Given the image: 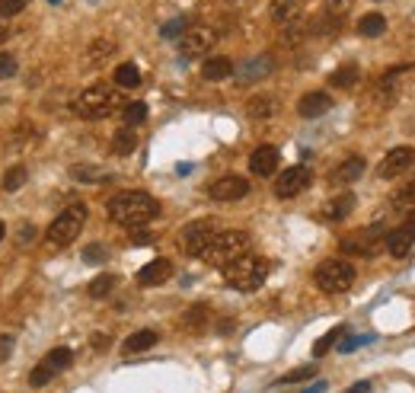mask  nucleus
<instances>
[{"label": "nucleus", "mask_w": 415, "mask_h": 393, "mask_svg": "<svg viewBox=\"0 0 415 393\" xmlns=\"http://www.w3.org/2000/svg\"><path fill=\"white\" fill-rule=\"evenodd\" d=\"M106 208H109V218L122 227H144L147 221H154L160 214L157 199L147 192H138V189L112 195Z\"/></svg>", "instance_id": "f257e3e1"}, {"label": "nucleus", "mask_w": 415, "mask_h": 393, "mask_svg": "<svg viewBox=\"0 0 415 393\" xmlns=\"http://www.w3.org/2000/svg\"><path fill=\"white\" fill-rule=\"evenodd\" d=\"M122 96H118L112 86L106 84H96V86H86L83 93H77L74 100V112L80 118H90V122H100V118H109L112 112L122 109Z\"/></svg>", "instance_id": "f03ea898"}, {"label": "nucleus", "mask_w": 415, "mask_h": 393, "mask_svg": "<svg viewBox=\"0 0 415 393\" xmlns=\"http://www.w3.org/2000/svg\"><path fill=\"white\" fill-rule=\"evenodd\" d=\"M221 272H224V282L230 284L233 291H256L268 278V262L262 259V256L243 253L240 259H233L230 266H224Z\"/></svg>", "instance_id": "7ed1b4c3"}, {"label": "nucleus", "mask_w": 415, "mask_h": 393, "mask_svg": "<svg viewBox=\"0 0 415 393\" xmlns=\"http://www.w3.org/2000/svg\"><path fill=\"white\" fill-rule=\"evenodd\" d=\"M243 253H249V237L243 230H217L208 243V250L201 253V259L214 268H224L233 259H240Z\"/></svg>", "instance_id": "20e7f679"}, {"label": "nucleus", "mask_w": 415, "mask_h": 393, "mask_svg": "<svg viewBox=\"0 0 415 393\" xmlns=\"http://www.w3.org/2000/svg\"><path fill=\"white\" fill-rule=\"evenodd\" d=\"M313 282H316V288L326 294H342L355 284V266L345 259H326L316 266Z\"/></svg>", "instance_id": "39448f33"}, {"label": "nucleus", "mask_w": 415, "mask_h": 393, "mask_svg": "<svg viewBox=\"0 0 415 393\" xmlns=\"http://www.w3.org/2000/svg\"><path fill=\"white\" fill-rule=\"evenodd\" d=\"M83 224H86V205H67L58 218L51 221L48 227V243L51 246H71V243L80 237Z\"/></svg>", "instance_id": "423d86ee"}, {"label": "nucleus", "mask_w": 415, "mask_h": 393, "mask_svg": "<svg viewBox=\"0 0 415 393\" xmlns=\"http://www.w3.org/2000/svg\"><path fill=\"white\" fill-rule=\"evenodd\" d=\"M71 361H74V351L71 349H51L48 355L33 368V374H29V387H35V390H39V387H48L61 371L71 368Z\"/></svg>", "instance_id": "0eeeda50"}, {"label": "nucleus", "mask_w": 415, "mask_h": 393, "mask_svg": "<svg viewBox=\"0 0 415 393\" xmlns=\"http://www.w3.org/2000/svg\"><path fill=\"white\" fill-rule=\"evenodd\" d=\"M211 45H214V29H208V26H189L179 39L183 58H199V55L211 51Z\"/></svg>", "instance_id": "6e6552de"}, {"label": "nucleus", "mask_w": 415, "mask_h": 393, "mask_svg": "<svg viewBox=\"0 0 415 393\" xmlns=\"http://www.w3.org/2000/svg\"><path fill=\"white\" fill-rule=\"evenodd\" d=\"M310 179H313V176H310L307 167H288L275 179V195H278V199H294V195H300L307 189Z\"/></svg>", "instance_id": "1a4fd4ad"}, {"label": "nucleus", "mask_w": 415, "mask_h": 393, "mask_svg": "<svg viewBox=\"0 0 415 393\" xmlns=\"http://www.w3.org/2000/svg\"><path fill=\"white\" fill-rule=\"evenodd\" d=\"M217 234L214 221H195V224H189L183 230V246L189 256H201V253L208 250V243H211V237Z\"/></svg>", "instance_id": "9d476101"}, {"label": "nucleus", "mask_w": 415, "mask_h": 393, "mask_svg": "<svg viewBox=\"0 0 415 393\" xmlns=\"http://www.w3.org/2000/svg\"><path fill=\"white\" fill-rule=\"evenodd\" d=\"M380 240H383L380 227H365V230H358L355 237H345V240H342V253H351V256H367V259H371Z\"/></svg>", "instance_id": "9b49d317"}, {"label": "nucleus", "mask_w": 415, "mask_h": 393, "mask_svg": "<svg viewBox=\"0 0 415 393\" xmlns=\"http://www.w3.org/2000/svg\"><path fill=\"white\" fill-rule=\"evenodd\" d=\"M246 192H249V179H243V176H221L208 189V195L214 201H240Z\"/></svg>", "instance_id": "f8f14e48"}, {"label": "nucleus", "mask_w": 415, "mask_h": 393, "mask_svg": "<svg viewBox=\"0 0 415 393\" xmlns=\"http://www.w3.org/2000/svg\"><path fill=\"white\" fill-rule=\"evenodd\" d=\"M412 163H415V151H412V147H396V151H390L387 157L380 160L377 176H380V179H396V176H403Z\"/></svg>", "instance_id": "ddd939ff"}, {"label": "nucleus", "mask_w": 415, "mask_h": 393, "mask_svg": "<svg viewBox=\"0 0 415 393\" xmlns=\"http://www.w3.org/2000/svg\"><path fill=\"white\" fill-rule=\"evenodd\" d=\"M387 250H390V256H396V259L412 256L415 253V218L406 221V224H399L396 230L387 237Z\"/></svg>", "instance_id": "4468645a"}, {"label": "nucleus", "mask_w": 415, "mask_h": 393, "mask_svg": "<svg viewBox=\"0 0 415 393\" xmlns=\"http://www.w3.org/2000/svg\"><path fill=\"white\" fill-rule=\"evenodd\" d=\"M275 61L268 58V55H256V58H249L240 64V71H237V80L240 84H256V80H262V77L272 74Z\"/></svg>", "instance_id": "2eb2a0df"}, {"label": "nucleus", "mask_w": 415, "mask_h": 393, "mask_svg": "<svg viewBox=\"0 0 415 393\" xmlns=\"http://www.w3.org/2000/svg\"><path fill=\"white\" fill-rule=\"evenodd\" d=\"M278 147H272V144H262V147H256V151L249 154V170L256 176H272L275 170H278Z\"/></svg>", "instance_id": "dca6fc26"}, {"label": "nucleus", "mask_w": 415, "mask_h": 393, "mask_svg": "<svg viewBox=\"0 0 415 393\" xmlns=\"http://www.w3.org/2000/svg\"><path fill=\"white\" fill-rule=\"evenodd\" d=\"M329 109H332V96H329V93H323V90L307 93V96H300V102H297V112L304 118H320V116H326Z\"/></svg>", "instance_id": "f3484780"}, {"label": "nucleus", "mask_w": 415, "mask_h": 393, "mask_svg": "<svg viewBox=\"0 0 415 393\" xmlns=\"http://www.w3.org/2000/svg\"><path fill=\"white\" fill-rule=\"evenodd\" d=\"M169 275H173V262L169 259H154L138 272V284H144V288H157V284H163Z\"/></svg>", "instance_id": "a211bd4d"}, {"label": "nucleus", "mask_w": 415, "mask_h": 393, "mask_svg": "<svg viewBox=\"0 0 415 393\" xmlns=\"http://www.w3.org/2000/svg\"><path fill=\"white\" fill-rule=\"evenodd\" d=\"M361 173H365V160L349 157V160H342L339 167L329 173V183L332 185H351L355 179H361Z\"/></svg>", "instance_id": "6ab92c4d"}, {"label": "nucleus", "mask_w": 415, "mask_h": 393, "mask_svg": "<svg viewBox=\"0 0 415 393\" xmlns=\"http://www.w3.org/2000/svg\"><path fill=\"white\" fill-rule=\"evenodd\" d=\"M201 77L211 80V84H221V80L233 77V61L224 58V55H214V58H208L205 64H201Z\"/></svg>", "instance_id": "aec40b11"}, {"label": "nucleus", "mask_w": 415, "mask_h": 393, "mask_svg": "<svg viewBox=\"0 0 415 393\" xmlns=\"http://www.w3.org/2000/svg\"><path fill=\"white\" fill-rule=\"evenodd\" d=\"M355 195L351 192H345V195H339V199H332L329 205H326L323 208V218L326 221H342V218H349L351 211H355Z\"/></svg>", "instance_id": "412c9836"}, {"label": "nucleus", "mask_w": 415, "mask_h": 393, "mask_svg": "<svg viewBox=\"0 0 415 393\" xmlns=\"http://www.w3.org/2000/svg\"><path fill=\"white\" fill-rule=\"evenodd\" d=\"M300 7H304V0H275L272 3V19L275 23H294V19H300Z\"/></svg>", "instance_id": "4be33fe9"}, {"label": "nucleus", "mask_w": 415, "mask_h": 393, "mask_svg": "<svg viewBox=\"0 0 415 393\" xmlns=\"http://www.w3.org/2000/svg\"><path fill=\"white\" fill-rule=\"evenodd\" d=\"M112 55H116V42H112V39H96V42L86 48V64L100 67V64H106Z\"/></svg>", "instance_id": "5701e85b"}, {"label": "nucleus", "mask_w": 415, "mask_h": 393, "mask_svg": "<svg viewBox=\"0 0 415 393\" xmlns=\"http://www.w3.org/2000/svg\"><path fill=\"white\" fill-rule=\"evenodd\" d=\"M134 147H138V131H134L131 125L118 128L116 138H112V154H118V157H128V154H134Z\"/></svg>", "instance_id": "b1692460"}, {"label": "nucleus", "mask_w": 415, "mask_h": 393, "mask_svg": "<svg viewBox=\"0 0 415 393\" xmlns=\"http://www.w3.org/2000/svg\"><path fill=\"white\" fill-rule=\"evenodd\" d=\"M358 33L365 35V39H377V35L387 33V19L380 13H367V17L358 19Z\"/></svg>", "instance_id": "393cba45"}, {"label": "nucleus", "mask_w": 415, "mask_h": 393, "mask_svg": "<svg viewBox=\"0 0 415 393\" xmlns=\"http://www.w3.org/2000/svg\"><path fill=\"white\" fill-rule=\"evenodd\" d=\"M150 345H157V333L154 329H141V333H134L124 339V351L134 355V351H147Z\"/></svg>", "instance_id": "a878e982"}, {"label": "nucleus", "mask_w": 415, "mask_h": 393, "mask_svg": "<svg viewBox=\"0 0 415 393\" xmlns=\"http://www.w3.org/2000/svg\"><path fill=\"white\" fill-rule=\"evenodd\" d=\"M71 176H74L77 183H106V179H112V176H109V170H102V167H83V163L71 167Z\"/></svg>", "instance_id": "bb28decb"}, {"label": "nucleus", "mask_w": 415, "mask_h": 393, "mask_svg": "<svg viewBox=\"0 0 415 393\" xmlns=\"http://www.w3.org/2000/svg\"><path fill=\"white\" fill-rule=\"evenodd\" d=\"M116 84L124 86V90H134V86L141 84V71H138V64H131V61L118 64L116 67Z\"/></svg>", "instance_id": "cd10ccee"}, {"label": "nucleus", "mask_w": 415, "mask_h": 393, "mask_svg": "<svg viewBox=\"0 0 415 393\" xmlns=\"http://www.w3.org/2000/svg\"><path fill=\"white\" fill-rule=\"evenodd\" d=\"M358 71L355 64H345V67H339V71H332V77H329V84L332 86H339V90H349V86H355L358 84Z\"/></svg>", "instance_id": "c85d7f7f"}, {"label": "nucleus", "mask_w": 415, "mask_h": 393, "mask_svg": "<svg viewBox=\"0 0 415 393\" xmlns=\"http://www.w3.org/2000/svg\"><path fill=\"white\" fill-rule=\"evenodd\" d=\"M122 118L124 125H141L144 118H147V102H124L122 106Z\"/></svg>", "instance_id": "c756f323"}, {"label": "nucleus", "mask_w": 415, "mask_h": 393, "mask_svg": "<svg viewBox=\"0 0 415 393\" xmlns=\"http://www.w3.org/2000/svg\"><path fill=\"white\" fill-rule=\"evenodd\" d=\"M112 291H116V275H100L90 282V298H96V301L109 298Z\"/></svg>", "instance_id": "7c9ffc66"}, {"label": "nucleus", "mask_w": 415, "mask_h": 393, "mask_svg": "<svg viewBox=\"0 0 415 393\" xmlns=\"http://www.w3.org/2000/svg\"><path fill=\"white\" fill-rule=\"evenodd\" d=\"M249 116L252 118H272L275 116V100L272 96H256V100H249Z\"/></svg>", "instance_id": "2f4dec72"}, {"label": "nucleus", "mask_w": 415, "mask_h": 393, "mask_svg": "<svg viewBox=\"0 0 415 393\" xmlns=\"http://www.w3.org/2000/svg\"><path fill=\"white\" fill-rule=\"evenodd\" d=\"M345 333H349V329H345V327H335V329H329V333H326L323 339H316V342H313V355H316V358H320V355H326V351H329L332 345L339 342V339H342V336H345Z\"/></svg>", "instance_id": "473e14b6"}, {"label": "nucleus", "mask_w": 415, "mask_h": 393, "mask_svg": "<svg viewBox=\"0 0 415 393\" xmlns=\"http://www.w3.org/2000/svg\"><path fill=\"white\" fill-rule=\"evenodd\" d=\"M26 176H29V170L19 163V167H13V170H7V176H3V192H17L19 185L26 183Z\"/></svg>", "instance_id": "72a5a7b5"}, {"label": "nucleus", "mask_w": 415, "mask_h": 393, "mask_svg": "<svg viewBox=\"0 0 415 393\" xmlns=\"http://www.w3.org/2000/svg\"><path fill=\"white\" fill-rule=\"evenodd\" d=\"M316 377V365H304V368H294L290 374H284L278 384H297V381H310Z\"/></svg>", "instance_id": "f704fd0d"}, {"label": "nucleus", "mask_w": 415, "mask_h": 393, "mask_svg": "<svg viewBox=\"0 0 415 393\" xmlns=\"http://www.w3.org/2000/svg\"><path fill=\"white\" fill-rule=\"evenodd\" d=\"M205 320H208V307H205V304H195V307L185 313V327L201 329V327H205Z\"/></svg>", "instance_id": "c9c22d12"}, {"label": "nucleus", "mask_w": 415, "mask_h": 393, "mask_svg": "<svg viewBox=\"0 0 415 393\" xmlns=\"http://www.w3.org/2000/svg\"><path fill=\"white\" fill-rule=\"evenodd\" d=\"M17 77V58L10 51H0V80H10Z\"/></svg>", "instance_id": "e433bc0d"}, {"label": "nucleus", "mask_w": 415, "mask_h": 393, "mask_svg": "<svg viewBox=\"0 0 415 393\" xmlns=\"http://www.w3.org/2000/svg\"><path fill=\"white\" fill-rule=\"evenodd\" d=\"M26 3H29V0H0V17L3 19L17 17L19 10H26Z\"/></svg>", "instance_id": "4c0bfd02"}, {"label": "nucleus", "mask_w": 415, "mask_h": 393, "mask_svg": "<svg viewBox=\"0 0 415 393\" xmlns=\"http://www.w3.org/2000/svg\"><path fill=\"white\" fill-rule=\"evenodd\" d=\"M183 33H185V19H183V17L169 19V23L160 29V35H163V39H176V35H183Z\"/></svg>", "instance_id": "58836bf2"}, {"label": "nucleus", "mask_w": 415, "mask_h": 393, "mask_svg": "<svg viewBox=\"0 0 415 393\" xmlns=\"http://www.w3.org/2000/svg\"><path fill=\"white\" fill-rule=\"evenodd\" d=\"M335 26H339V17H332V13H329L326 19H316V23H313V33H316V35H332V33H335Z\"/></svg>", "instance_id": "ea45409f"}, {"label": "nucleus", "mask_w": 415, "mask_h": 393, "mask_svg": "<svg viewBox=\"0 0 415 393\" xmlns=\"http://www.w3.org/2000/svg\"><path fill=\"white\" fill-rule=\"evenodd\" d=\"M367 342H374V336H349V339H342L339 351H355L358 345H367Z\"/></svg>", "instance_id": "a19ab883"}, {"label": "nucleus", "mask_w": 415, "mask_h": 393, "mask_svg": "<svg viewBox=\"0 0 415 393\" xmlns=\"http://www.w3.org/2000/svg\"><path fill=\"white\" fill-rule=\"evenodd\" d=\"M106 259V250H102L100 243H93V246H86L83 250V262H90V266H96V262Z\"/></svg>", "instance_id": "79ce46f5"}, {"label": "nucleus", "mask_w": 415, "mask_h": 393, "mask_svg": "<svg viewBox=\"0 0 415 393\" xmlns=\"http://www.w3.org/2000/svg\"><path fill=\"white\" fill-rule=\"evenodd\" d=\"M13 349H17V342H13V336H0V365L13 355Z\"/></svg>", "instance_id": "37998d69"}, {"label": "nucleus", "mask_w": 415, "mask_h": 393, "mask_svg": "<svg viewBox=\"0 0 415 393\" xmlns=\"http://www.w3.org/2000/svg\"><path fill=\"white\" fill-rule=\"evenodd\" d=\"M351 3H355V0H326V10H329L332 17H342V13H345Z\"/></svg>", "instance_id": "c03bdc74"}, {"label": "nucleus", "mask_w": 415, "mask_h": 393, "mask_svg": "<svg viewBox=\"0 0 415 393\" xmlns=\"http://www.w3.org/2000/svg\"><path fill=\"white\" fill-rule=\"evenodd\" d=\"M326 387H329V384H326V381H313V384H310L304 393H326Z\"/></svg>", "instance_id": "a18cd8bd"}, {"label": "nucleus", "mask_w": 415, "mask_h": 393, "mask_svg": "<svg viewBox=\"0 0 415 393\" xmlns=\"http://www.w3.org/2000/svg\"><path fill=\"white\" fill-rule=\"evenodd\" d=\"M349 393H371V384H365V381H361V384L349 387Z\"/></svg>", "instance_id": "49530a36"}, {"label": "nucleus", "mask_w": 415, "mask_h": 393, "mask_svg": "<svg viewBox=\"0 0 415 393\" xmlns=\"http://www.w3.org/2000/svg\"><path fill=\"white\" fill-rule=\"evenodd\" d=\"M131 243H150V234H131Z\"/></svg>", "instance_id": "de8ad7c7"}, {"label": "nucleus", "mask_w": 415, "mask_h": 393, "mask_svg": "<svg viewBox=\"0 0 415 393\" xmlns=\"http://www.w3.org/2000/svg\"><path fill=\"white\" fill-rule=\"evenodd\" d=\"M7 39V23H3V17H0V42Z\"/></svg>", "instance_id": "09e8293b"}, {"label": "nucleus", "mask_w": 415, "mask_h": 393, "mask_svg": "<svg viewBox=\"0 0 415 393\" xmlns=\"http://www.w3.org/2000/svg\"><path fill=\"white\" fill-rule=\"evenodd\" d=\"M3 234H7V224H3V221H0V240H3Z\"/></svg>", "instance_id": "8fccbe9b"}, {"label": "nucleus", "mask_w": 415, "mask_h": 393, "mask_svg": "<svg viewBox=\"0 0 415 393\" xmlns=\"http://www.w3.org/2000/svg\"><path fill=\"white\" fill-rule=\"evenodd\" d=\"M51 3H61V0H51Z\"/></svg>", "instance_id": "3c124183"}, {"label": "nucleus", "mask_w": 415, "mask_h": 393, "mask_svg": "<svg viewBox=\"0 0 415 393\" xmlns=\"http://www.w3.org/2000/svg\"><path fill=\"white\" fill-rule=\"evenodd\" d=\"M230 3H237V0H230Z\"/></svg>", "instance_id": "603ef678"}]
</instances>
